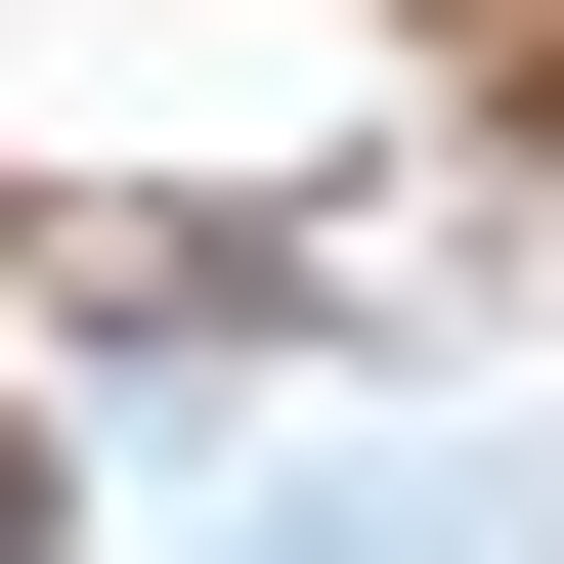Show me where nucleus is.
Returning a JSON list of instances; mask_svg holds the SVG:
<instances>
[{
	"label": "nucleus",
	"instance_id": "nucleus-1",
	"mask_svg": "<svg viewBox=\"0 0 564 564\" xmlns=\"http://www.w3.org/2000/svg\"><path fill=\"white\" fill-rule=\"evenodd\" d=\"M478 131V0H0V217L44 261H304Z\"/></svg>",
	"mask_w": 564,
	"mask_h": 564
},
{
	"label": "nucleus",
	"instance_id": "nucleus-2",
	"mask_svg": "<svg viewBox=\"0 0 564 564\" xmlns=\"http://www.w3.org/2000/svg\"><path fill=\"white\" fill-rule=\"evenodd\" d=\"M217 564H521V521H478V434H434V478H261Z\"/></svg>",
	"mask_w": 564,
	"mask_h": 564
}]
</instances>
